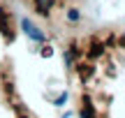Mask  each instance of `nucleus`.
<instances>
[{
    "instance_id": "nucleus-11",
    "label": "nucleus",
    "mask_w": 125,
    "mask_h": 118,
    "mask_svg": "<svg viewBox=\"0 0 125 118\" xmlns=\"http://www.w3.org/2000/svg\"><path fill=\"white\" fill-rule=\"evenodd\" d=\"M118 44H121V46H125V32H123L121 37H118Z\"/></svg>"
},
{
    "instance_id": "nucleus-8",
    "label": "nucleus",
    "mask_w": 125,
    "mask_h": 118,
    "mask_svg": "<svg viewBox=\"0 0 125 118\" xmlns=\"http://www.w3.org/2000/svg\"><path fill=\"white\" fill-rule=\"evenodd\" d=\"M65 102H67V93H60V95L53 100V104H56V107H62Z\"/></svg>"
},
{
    "instance_id": "nucleus-4",
    "label": "nucleus",
    "mask_w": 125,
    "mask_h": 118,
    "mask_svg": "<svg viewBox=\"0 0 125 118\" xmlns=\"http://www.w3.org/2000/svg\"><path fill=\"white\" fill-rule=\"evenodd\" d=\"M21 26H23V32H26L30 39H35V42H44V39H46V35H44V32H42L37 26H32L28 19H23V21H21Z\"/></svg>"
},
{
    "instance_id": "nucleus-9",
    "label": "nucleus",
    "mask_w": 125,
    "mask_h": 118,
    "mask_svg": "<svg viewBox=\"0 0 125 118\" xmlns=\"http://www.w3.org/2000/svg\"><path fill=\"white\" fill-rule=\"evenodd\" d=\"M67 19H70L72 23H76L79 21V9H70V12H67Z\"/></svg>"
},
{
    "instance_id": "nucleus-2",
    "label": "nucleus",
    "mask_w": 125,
    "mask_h": 118,
    "mask_svg": "<svg viewBox=\"0 0 125 118\" xmlns=\"http://www.w3.org/2000/svg\"><path fill=\"white\" fill-rule=\"evenodd\" d=\"M76 74H79V79L83 83H88L90 77L95 74V65L88 63V60H83V58H79V63H76Z\"/></svg>"
},
{
    "instance_id": "nucleus-6",
    "label": "nucleus",
    "mask_w": 125,
    "mask_h": 118,
    "mask_svg": "<svg viewBox=\"0 0 125 118\" xmlns=\"http://www.w3.org/2000/svg\"><path fill=\"white\" fill-rule=\"evenodd\" d=\"M62 60H65V67H72V65H74V53L67 49V51H65V56H62Z\"/></svg>"
},
{
    "instance_id": "nucleus-3",
    "label": "nucleus",
    "mask_w": 125,
    "mask_h": 118,
    "mask_svg": "<svg viewBox=\"0 0 125 118\" xmlns=\"http://www.w3.org/2000/svg\"><path fill=\"white\" fill-rule=\"evenodd\" d=\"M79 116H81V118H97V116H95L93 100H90V93H83V95H81V109H79Z\"/></svg>"
},
{
    "instance_id": "nucleus-5",
    "label": "nucleus",
    "mask_w": 125,
    "mask_h": 118,
    "mask_svg": "<svg viewBox=\"0 0 125 118\" xmlns=\"http://www.w3.org/2000/svg\"><path fill=\"white\" fill-rule=\"evenodd\" d=\"M32 2H35L37 14H42V16H46V14H49V9L53 7V0H32Z\"/></svg>"
},
{
    "instance_id": "nucleus-7",
    "label": "nucleus",
    "mask_w": 125,
    "mask_h": 118,
    "mask_svg": "<svg viewBox=\"0 0 125 118\" xmlns=\"http://www.w3.org/2000/svg\"><path fill=\"white\" fill-rule=\"evenodd\" d=\"M40 56H44V58H51V56H53V49H51L49 44H44V46L40 49Z\"/></svg>"
},
{
    "instance_id": "nucleus-10",
    "label": "nucleus",
    "mask_w": 125,
    "mask_h": 118,
    "mask_svg": "<svg viewBox=\"0 0 125 118\" xmlns=\"http://www.w3.org/2000/svg\"><path fill=\"white\" fill-rule=\"evenodd\" d=\"M16 114V118H30V114H28V109L23 107V109H19V111H14Z\"/></svg>"
},
{
    "instance_id": "nucleus-1",
    "label": "nucleus",
    "mask_w": 125,
    "mask_h": 118,
    "mask_svg": "<svg viewBox=\"0 0 125 118\" xmlns=\"http://www.w3.org/2000/svg\"><path fill=\"white\" fill-rule=\"evenodd\" d=\"M0 32L7 42L14 39V28H12V16H9L5 9H0Z\"/></svg>"
}]
</instances>
